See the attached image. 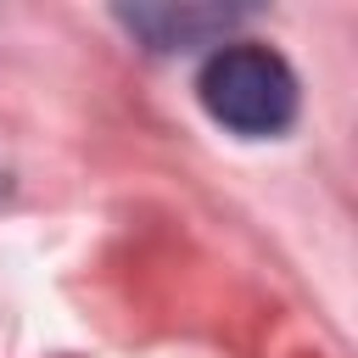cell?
<instances>
[{"mask_svg": "<svg viewBox=\"0 0 358 358\" xmlns=\"http://www.w3.org/2000/svg\"><path fill=\"white\" fill-rule=\"evenodd\" d=\"M196 95L207 106V117L241 140H274L296 123L302 90L291 62L263 45V39H224L196 78Z\"/></svg>", "mask_w": 358, "mask_h": 358, "instance_id": "obj_1", "label": "cell"}, {"mask_svg": "<svg viewBox=\"0 0 358 358\" xmlns=\"http://www.w3.org/2000/svg\"><path fill=\"white\" fill-rule=\"evenodd\" d=\"M241 17H246V11H229V6H123V11H117V22H123L145 50L224 45Z\"/></svg>", "mask_w": 358, "mask_h": 358, "instance_id": "obj_2", "label": "cell"}]
</instances>
